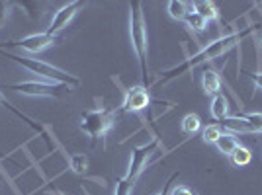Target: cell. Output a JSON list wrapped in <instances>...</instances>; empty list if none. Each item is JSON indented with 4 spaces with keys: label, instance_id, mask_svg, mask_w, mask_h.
Returning a JSON list of instances; mask_svg holds the SVG:
<instances>
[{
    "label": "cell",
    "instance_id": "cell-6",
    "mask_svg": "<svg viewBox=\"0 0 262 195\" xmlns=\"http://www.w3.org/2000/svg\"><path fill=\"white\" fill-rule=\"evenodd\" d=\"M4 90H16V92H22L26 96L59 98L63 96L67 90H71V88L63 86V84H55V82H47V80H24V82L8 84Z\"/></svg>",
    "mask_w": 262,
    "mask_h": 195
},
{
    "label": "cell",
    "instance_id": "cell-26",
    "mask_svg": "<svg viewBox=\"0 0 262 195\" xmlns=\"http://www.w3.org/2000/svg\"><path fill=\"white\" fill-rule=\"evenodd\" d=\"M55 195H65V193H61V191H55Z\"/></svg>",
    "mask_w": 262,
    "mask_h": 195
},
{
    "label": "cell",
    "instance_id": "cell-24",
    "mask_svg": "<svg viewBox=\"0 0 262 195\" xmlns=\"http://www.w3.org/2000/svg\"><path fill=\"white\" fill-rule=\"evenodd\" d=\"M170 195H194V191L190 187H186V185H176L174 189L170 191Z\"/></svg>",
    "mask_w": 262,
    "mask_h": 195
},
{
    "label": "cell",
    "instance_id": "cell-10",
    "mask_svg": "<svg viewBox=\"0 0 262 195\" xmlns=\"http://www.w3.org/2000/svg\"><path fill=\"white\" fill-rule=\"evenodd\" d=\"M229 98L225 96V94H215V96L211 98V104H209V111H211V117L215 121H221L225 119V117H229Z\"/></svg>",
    "mask_w": 262,
    "mask_h": 195
},
{
    "label": "cell",
    "instance_id": "cell-23",
    "mask_svg": "<svg viewBox=\"0 0 262 195\" xmlns=\"http://www.w3.org/2000/svg\"><path fill=\"white\" fill-rule=\"evenodd\" d=\"M247 76L251 78V82L254 86L258 88V90H262V70H258V72H247Z\"/></svg>",
    "mask_w": 262,
    "mask_h": 195
},
{
    "label": "cell",
    "instance_id": "cell-20",
    "mask_svg": "<svg viewBox=\"0 0 262 195\" xmlns=\"http://www.w3.org/2000/svg\"><path fill=\"white\" fill-rule=\"evenodd\" d=\"M221 135H223V129H221L219 123H213V125H208V127L202 129V139L208 144H215Z\"/></svg>",
    "mask_w": 262,
    "mask_h": 195
},
{
    "label": "cell",
    "instance_id": "cell-4",
    "mask_svg": "<svg viewBox=\"0 0 262 195\" xmlns=\"http://www.w3.org/2000/svg\"><path fill=\"white\" fill-rule=\"evenodd\" d=\"M0 57L4 59H10L16 65H20L22 68L30 70L32 75H37L41 80H47V82H55V84H63L67 88H73L80 84V78L71 72H67L63 68L55 65H49L45 61H39V59H32V57H26V55H14L10 51H4L0 49Z\"/></svg>",
    "mask_w": 262,
    "mask_h": 195
},
{
    "label": "cell",
    "instance_id": "cell-11",
    "mask_svg": "<svg viewBox=\"0 0 262 195\" xmlns=\"http://www.w3.org/2000/svg\"><path fill=\"white\" fill-rule=\"evenodd\" d=\"M194 12H198L206 22H219L221 20V14H219L215 2H209V0H198L192 4Z\"/></svg>",
    "mask_w": 262,
    "mask_h": 195
},
{
    "label": "cell",
    "instance_id": "cell-19",
    "mask_svg": "<svg viewBox=\"0 0 262 195\" xmlns=\"http://www.w3.org/2000/svg\"><path fill=\"white\" fill-rule=\"evenodd\" d=\"M69 166L75 174L84 176L88 170V156L86 154H73V156H69Z\"/></svg>",
    "mask_w": 262,
    "mask_h": 195
},
{
    "label": "cell",
    "instance_id": "cell-29",
    "mask_svg": "<svg viewBox=\"0 0 262 195\" xmlns=\"http://www.w3.org/2000/svg\"><path fill=\"white\" fill-rule=\"evenodd\" d=\"M0 187H2V185H0Z\"/></svg>",
    "mask_w": 262,
    "mask_h": 195
},
{
    "label": "cell",
    "instance_id": "cell-25",
    "mask_svg": "<svg viewBox=\"0 0 262 195\" xmlns=\"http://www.w3.org/2000/svg\"><path fill=\"white\" fill-rule=\"evenodd\" d=\"M176 178H178V174H172V176H170V180H168V182H166V185H164V189H163V191H161V193H157V195H168V189H170V184L174 182Z\"/></svg>",
    "mask_w": 262,
    "mask_h": 195
},
{
    "label": "cell",
    "instance_id": "cell-17",
    "mask_svg": "<svg viewBox=\"0 0 262 195\" xmlns=\"http://www.w3.org/2000/svg\"><path fill=\"white\" fill-rule=\"evenodd\" d=\"M231 162L235 164V166H239V168H243V166H249L252 160V152L247 149V147H243V144H239L235 151H233V154L229 156Z\"/></svg>",
    "mask_w": 262,
    "mask_h": 195
},
{
    "label": "cell",
    "instance_id": "cell-27",
    "mask_svg": "<svg viewBox=\"0 0 262 195\" xmlns=\"http://www.w3.org/2000/svg\"><path fill=\"white\" fill-rule=\"evenodd\" d=\"M260 47H262V39H260Z\"/></svg>",
    "mask_w": 262,
    "mask_h": 195
},
{
    "label": "cell",
    "instance_id": "cell-5",
    "mask_svg": "<svg viewBox=\"0 0 262 195\" xmlns=\"http://www.w3.org/2000/svg\"><path fill=\"white\" fill-rule=\"evenodd\" d=\"M80 131L96 142L98 139H106L110 129L116 125V111L110 108H94L80 113Z\"/></svg>",
    "mask_w": 262,
    "mask_h": 195
},
{
    "label": "cell",
    "instance_id": "cell-8",
    "mask_svg": "<svg viewBox=\"0 0 262 195\" xmlns=\"http://www.w3.org/2000/svg\"><path fill=\"white\" fill-rule=\"evenodd\" d=\"M82 8H84V2H82V0H73V2H69L65 6H61L59 10L55 12L53 20H51L49 28H47V33L59 35L65 28H69V23L73 22V18H75Z\"/></svg>",
    "mask_w": 262,
    "mask_h": 195
},
{
    "label": "cell",
    "instance_id": "cell-13",
    "mask_svg": "<svg viewBox=\"0 0 262 195\" xmlns=\"http://www.w3.org/2000/svg\"><path fill=\"white\" fill-rule=\"evenodd\" d=\"M219 125H221V129H225L227 133H233V135H237V133H243V135H247V133H252V129L249 127V123L243 119V115L225 117V119L221 121Z\"/></svg>",
    "mask_w": 262,
    "mask_h": 195
},
{
    "label": "cell",
    "instance_id": "cell-16",
    "mask_svg": "<svg viewBox=\"0 0 262 195\" xmlns=\"http://www.w3.org/2000/svg\"><path fill=\"white\" fill-rule=\"evenodd\" d=\"M180 127H182L184 135L192 137V135H196L198 131H202V119H200V115H196V113H188V115H184Z\"/></svg>",
    "mask_w": 262,
    "mask_h": 195
},
{
    "label": "cell",
    "instance_id": "cell-7",
    "mask_svg": "<svg viewBox=\"0 0 262 195\" xmlns=\"http://www.w3.org/2000/svg\"><path fill=\"white\" fill-rule=\"evenodd\" d=\"M61 41V37L59 35H51V33H32V35H26L22 39H14L10 43H2L0 45V49L2 47H18V49H22V51H28V53H41L45 49H49V47H53Z\"/></svg>",
    "mask_w": 262,
    "mask_h": 195
},
{
    "label": "cell",
    "instance_id": "cell-12",
    "mask_svg": "<svg viewBox=\"0 0 262 195\" xmlns=\"http://www.w3.org/2000/svg\"><path fill=\"white\" fill-rule=\"evenodd\" d=\"M202 88L208 96H215L221 90V78L213 68H206L204 75H202Z\"/></svg>",
    "mask_w": 262,
    "mask_h": 195
},
{
    "label": "cell",
    "instance_id": "cell-15",
    "mask_svg": "<svg viewBox=\"0 0 262 195\" xmlns=\"http://www.w3.org/2000/svg\"><path fill=\"white\" fill-rule=\"evenodd\" d=\"M215 147H217L219 152H223L225 156H231L233 154V151L239 147V141H237V137L233 135V133H223L221 137L217 139V142H215Z\"/></svg>",
    "mask_w": 262,
    "mask_h": 195
},
{
    "label": "cell",
    "instance_id": "cell-1",
    "mask_svg": "<svg viewBox=\"0 0 262 195\" xmlns=\"http://www.w3.org/2000/svg\"><path fill=\"white\" fill-rule=\"evenodd\" d=\"M252 33H254V28H247V30H241V32L225 33V35H221V37H217V39L209 41V43L206 45V47H202L198 53H194L192 57L184 59L180 65L172 66V68H168V70H164V72H159L161 76H159L157 80H153V82L149 84V88L166 84V82L174 80V78H178V76L190 72V70L196 68V66L204 65V63H209V61H213V59H219L221 55L229 53L231 49L241 47V41L247 39V37H251Z\"/></svg>",
    "mask_w": 262,
    "mask_h": 195
},
{
    "label": "cell",
    "instance_id": "cell-28",
    "mask_svg": "<svg viewBox=\"0 0 262 195\" xmlns=\"http://www.w3.org/2000/svg\"><path fill=\"white\" fill-rule=\"evenodd\" d=\"M194 195H198V193H194Z\"/></svg>",
    "mask_w": 262,
    "mask_h": 195
},
{
    "label": "cell",
    "instance_id": "cell-3",
    "mask_svg": "<svg viewBox=\"0 0 262 195\" xmlns=\"http://www.w3.org/2000/svg\"><path fill=\"white\" fill-rule=\"evenodd\" d=\"M129 37L133 53L137 57V63H139V68H141L143 86L147 88V80H149V68H147L149 33H147V18H145L143 4L139 0L129 2Z\"/></svg>",
    "mask_w": 262,
    "mask_h": 195
},
{
    "label": "cell",
    "instance_id": "cell-18",
    "mask_svg": "<svg viewBox=\"0 0 262 195\" xmlns=\"http://www.w3.org/2000/svg\"><path fill=\"white\" fill-rule=\"evenodd\" d=\"M184 23L192 30V32H196V33H204L206 30H208V22H206V20H204V18L194 10H190V14L186 16Z\"/></svg>",
    "mask_w": 262,
    "mask_h": 195
},
{
    "label": "cell",
    "instance_id": "cell-22",
    "mask_svg": "<svg viewBox=\"0 0 262 195\" xmlns=\"http://www.w3.org/2000/svg\"><path fill=\"white\" fill-rule=\"evenodd\" d=\"M12 6H14V2H4V0H0V32H2V28L6 26V20H8V16H10Z\"/></svg>",
    "mask_w": 262,
    "mask_h": 195
},
{
    "label": "cell",
    "instance_id": "cell-21",
    "mask_svg": "<svg viewBox=\"0 0 262 195\" xmlns=\"http://www.w3.org/2000/svg\"><path fill=\"white\" fill-rule=\"evenodd\" d=\"M243 119L249 123V127L252 129V133H262V113H245Z\"/></svg>",
    "mask_w": 262,
    "mask_h": 195
},
{
    "label": "cell",
    "instance_id": "cell-14",
    "mask_svg": "<svg viewBox=\"0 0 262 195\" xmlns=\"http://www.w3.org/2000/svg\"><path fill=\"white\" fill-rule=\"evenodd\" d=\"M190 8H192V4L182 2V0H170L166 4V12L170 14V18H174L178 22H184L186 16L190 14Z\"/></svg>",
    "mask_w": 262,
    "mask_h": 195
},
{
    "label": "cell",
    "instance_id": "cell-9",
    "mask_svg": "<svg viewBox=\"0 0 262 195\" xmlns=\"http://www.w3.org/2000/svg\"><path fill=\"white\" fill-rule=\"evenodd\" d=\"M151 96H149V88L145 86H133L125 90V96L121 102V111L125 113H141L143 109L149 108Z\"/></svg>",
    "mask_w": 262,
    "mask_h": 195
},
{
    "label": "cell",
    "instance_id": "cell-2",
    "mask_svg": "<svg viewBox=\"0 0 262 195\" xmlns=\"http://www.w3.org/2000/svg\"><path fill=\"white\" fill-rule=\"evenodd\" d=\"M161 147V139L155 137L153 141L139 144V147H133L131 149V158H129V168L127 172L121 176L120 180L116 182L114 187V195H131L133 193V187L139 182V178L143 176V172L147 170V166L151 162L157 151Z\"/></svg>",
    "mask_w": 262,
    "mask_h": 195
}]
</instances>
